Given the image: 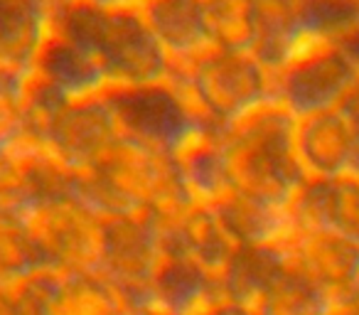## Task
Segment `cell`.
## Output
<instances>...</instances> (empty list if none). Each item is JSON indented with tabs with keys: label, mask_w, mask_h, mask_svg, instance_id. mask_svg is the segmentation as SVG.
<instances>
[{
	"label": "cell",
	"mask_w": 359,
	"mask_h": 315,
	"mask_svg": "<svg viewBox=\"0 0 359 315\" xmlns=\"http://www.w3.org/2000/svg\"><path fill=\"white\" fill-rule=\"evenodd\" d=\"M298 121L276 101L241 116L219 133L234 192L290 207L305 175L295 153Z\"/></svg>",
	"instance_id": "obj_1"
},
{
	"label": "cell",
	"mask_w": 359,
	"mask_h": 315,
	"mask_svg": "<svg viewBox=\"0 0 359 315\" xmlns=\"http://www.w3.org/2000/svg\"><path fill=\"white\" fill-rule=\"evenodd\" d=\"M170 69H182L195 81L222 128L273 101V74L251 52L212 47L197 60Z\"/></svg>",
	"instance_id": "obj_2"
},
{
	"label": "cell",
	"mask_w": 359,
	"mask_h": 315,
	"mask_svg": "<svg viewBox=\"0 0 359 315\" xmlns=\"http://www.w3.org/2000/svg\"><path fill=\"white\" fill-rule=\"evenodd\" d=\"M283 266L332 305L359 293V241L325 227H290L276 244Z\"/></svg>",
	"instance_id": "obj_3"
},
{
	"label": "cell",
	"mask_w": 359,
	"mask_h": 315,
	"mask_svg": "<svg viewBox=\"0 0 359 315\" xmlns=\"http://www.w3.org/2000/svg\"><path fill=\"white\" fill-rule=\"evenodd\" d=\"M357 76L334 47H320L273 74V101L295 121L339 109Z\"/></svg>",
	"instance_id": "obj_4"
},
{
	"label": "cell",
	"mask_w": 359,
	"mask_h": 315,
	"mask_svg": "<svg viewBox=\"0 0 359 315\" xmlns=\"http://www.w3.org/2000/svg\"><path fill=\"white\" fill-rule=\"evenodd\" d=\"M295 153L305 180L359 175V138L339 109L295 123Z\"/></svg>",
	"instance_id": "obj_5"
},
{
	"label": "cell",
	"mask_w": 359,
	"mask_h": 315,
	"mask_svg": "<svg viewBox=\"0 0 359 315\" xmlns=\"http://www.w3.org/2000/svg\"><path fill=\"white\" fill-rule=\"evenodd\" d=\"M288 212L295 227H325L359 241V175L305 180Z\"/></svg>",
	"instance_id": "obj_6"
},
{
	"label": "cell",
	"mask_w": 359,
	"mask_h": 315,
	"mask_svg": "<svg viewBox=\"0 0 359 315\" xmlns=\"http://www.w3.org/2000/svg\"><path fill=\"white\" fill-rule=\"evenodd\" d=\"M140 13L168 55L170 67L187 65L212 50L200 0H143Z\"/></svg>",
	"instance_id": "obj_7"
},
{
	"label": "cell",
	"mask_w": 359,
	"mask_h": 315,
	"mask_svg": "<svg viewBox=\"0 0 359 315\" xmlns=\"http://www.w3.org/2000/svg\"><path fill=\"white\" fill-rule=\"evenodd\" d=\"M251 11H254L251 55L271 74L305 55L298 15H295V0H251Z\"/></svg>",
	"instance_id": "obj_8"
},
{
	"label": "cell",
	"mask_w": 359,
	"mask_h": 315,
	"mask_svg": "<svg viewBox=\"0 0 359 315\" xmlns=\"http://www.w3.org/2000/svg\"><path fill=\"white\" fill-rule=\"evenodd\" d=\"M215 210L241 246H276L293 227L288 207L239 195L234 190L217 202Z\"/></svg>",
	"instance_id": "obj_9"
},
{
	"label": "cell",
	"mask_w": 359,
	"mask_h": 315,
	"mask_svg": "<svg viewBox=\"0 0 359 315\" xmlns=\"http://www.w3.org/2000/svg\"><path fill=\"white\" fill-rule=\"evenodd\" d=\"M305 55L332 47L342 35L359 25V0H295Z\"/></svg>",
	"instance_id": "obj_10"
},
{
	"label": "cell",
	"mask_w": 359,
	"mask_h": 315,
	"mask_svg": "<svg viewBox=\"0 0 359 315\" xmlns=\"http://www.w3.org/2000/svg\"><path fill=\"white\" fill-rule=\"evenodd\" d=\"M251 305L259 310V315H330L334 308L323 293L295 279L283 261L273 279L251 300Z\"/></svg>",
	"instance_id": "obj_11"
},
{
	"label": "cell",
	"mask_w": 359,
	"mask_h": 315,
	"mask_svg": "<svg viewBox=\"0 0 359 315\" xmlns=\"http://www.w3.org/2000/svg\"><path fill=\"white\" fill-rule=\"evenodd\" d=\"M200 11L212 47L251 52L254 45L251 0H200Z\"/></svg>",
	"instance_id": "obj_12"
},
{
	"label": "cell",
	"mask_w": 359,
	"mask_h": 315,
	"mask_svg": "<svg viewBox=\"0 0 359 315\" xmlns=\"http://www.w3.org/2000/svg\"><path fill=\"white\" fill-rule=\"evenodd\" d=\"M197 315H259V310L251 303H246V300L234 298V295L224 293V290L219 288V293H217Z\"/></svg>",
	"instance_id": "obj_13"
},
{
	"label": "cell",
	"mask_w": 359,
	"mask_h": 315,
	"mask_svg": "<svg viewBox=\"0 0 359 315\" xmlns=\"http://www.w3.org/2000/svg\"><path fill=\"white\" fill-rule=\"evenodd\" d=\"M334 50L342 55V60L349 65V69L354 72V76L359 79V25L354 30H349L347 35H342L334 42Z\"/></svg>",
	"instance_id": "obj_14"
},
{
	"label": "cell",
	"mask_w": 359,
	"mask_h": 315,
	"mask_svg": "<svg viewBox=\"0 0 359 315\" xmlns=\"http://www.w3.org/2000/svg\"><path fill=\"white\" fill-rule=\"evenodd\" d=\"M339 111L344 114V119L349 121V126H352L354 133H357V138H359V79L354 81L349 94L344 96V101L339 104Z\"/></svg>",
	"instance_id": "obj_15"
},
{
	"label": "cell",
	"mask_w": 359,
	"mask_h": 315,
	"mask_svg": "<svg viewBox=\"0 0 359 315\" xmlns=\"http://www.w3.org/2000/svg\"><path fill=\"white\" fill-rule=\"evenodd\" d=\"M330 315H359V293L347 300H342V303H337Z\"/></svg>",
	"instance_id": "obj_16"
}]
</instances>
